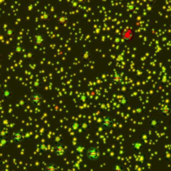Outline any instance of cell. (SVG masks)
Listing matches in <instances>:
<instances>
[{"instance_id":"6","label":"cell","mask_w":171,"mask_h":171,"mask_svg":"<svg viewBox=\"0 0 171 171\" xmlns=\"http://www.w3.org/2000/svg\"><path fill=\"white\" fill-rule=\"evenodd\" d=\"M100 125L104 129H111L113 127L114 121L110 116H104L103 118H101Z\"/></svg>"},{"instance_id":"18","label":"cell","mask_w":171,"mask_h":171,"mask_svg":"<svg viewBox=\"0 0 171 171\" xmlns=\"http://www.w3.org/2000/svg\"><path fill=\"white\" fill-rule=\"evenodd\" d=\"M85 1H86V0H72V2H71L69 5L75 4H74V8H75V7H77L79 4H84ZM74 8H73V9H74Z\"/></svg>"},{"instance_id":"11","label":"cell","mask_w":171,"mask_h":171,"mask_svg":"<svg viewBox=\"0 0 171 171\" xmlns=\"http://www.w3.org/2000/svg\"><path fill=\"white\" fill-rule=\"evenodd\" d=\"M60 169H61V167L56 163H49L44 167V170L47 171H57Z\"/></svg>"},{"instance_id":"4","label":"cell","mask_w":171,"mask_h":171,"mask_svg":"<svg viewBox=\"0 0 171 171\" xmlns=\"http://www.w3.org/2000/svg\"><path fill=\"white\" fill-rule=\"evenodd\" d=\"M121 38L126 42H130L134 38V31L131 28L129 27L125 28L121 33Z\"/></svg>"},{"instance_id":"8","label":"cell","mask_w":171,"mask_h":171,"mask_svg":"<svg viewBox=\"0 0 171 171\" xmlns=\"http://www.w3.org/2000/svg\"><path fill=\"white\" fill-rule=\"evenodd\" d=\"M45 39H44V36L42 34H36L34 36V39H33V43L34 44H35L36 46H42L44 44Z\"/></svg>"},{"instance_id":"7","label":"cell","mask_w":171,"mask_h":171,"mask_svg":"<svg viewBox=\"0 0 171 171\" xmlns=\"http://www.w3.org/2000/svg\"><path fill=\"white\" fill-rule=\"evenodd\" d=\"M66 150H67V146L60 142H58L57 145H55V146L53 147V153L57 156H63L65 153Z\"/></svg>"},{"instance_id":"13","label":"cell","mask_w":171,"mask_h":171,"mask_svg":"<svg viewBox=\"0 0 171 171\" xmlns=\"http://www.w3.org/2000/svg\"><path fill=\"white\" fill-rule=\"evenodd\" d=\"M1 94H2V96H3V98H4V99H10L11 96H12V90H11L9 88L5 87V88H4L3 89H2V92H1Z\"/></svg>"},{"instance_id":"10","label":"cell","mask_w":171,"mask_h":171,"mask_svg":"<svg viewBox=\"0 0 171 171\" xmlns=\"http://www.w3.org/2000/svg\"><path fill=\"white\" fill-rule=\"evenodd\" d=\"M69 21V16L67 14L62 13L59 14L58 17L57 18V23L60 25H65L66 23Z\"/></svg>"},{"instance_id":"22","label":"cell","mask_w":171,"mask_h":171,"mask_svg":"<svg viewBox=\"0 0 171 171\" xmlns=\"http://www.w3.org/2000/svg\"><path fill=\"white\" fill-rule=\"evenodd\" d=\"M156 1H157V0H147V2H148L149 4H154L156 3Z\"/></svg>"},{"instance_id":"9","label":"cell","mask_w":171,"mask_h":171,"mask_svg":"<svg viewBox=\"0 0 171 171\" xmlns=\"http://www.w3.org/2000/svg\"><path fill=\"white\" fill-rule=\"evenodd\" d=\"M144 147V143L142 141L139 140H134L131 143V149L134 151H140Z\"/></svg>"},{"instance_id":"14","label":"cell","mask_w":171,"mask_h":171,"mask_svg":"<svg viewBox=\"0 0 171 171\" xmlns=\"http://www.w3.org/2000/svg\"><path fill=\"white\" fill-rule=\"evenodd\" d=\"M170 112L171 108L168 105L163 106L162 108L160 109V114H162L163 116H168L169 114H170Z\"/></svg>"},{"instance_id":"1","label":"cell","mask_w":171,"mask_h":171,"mask_svg":"<svg viewBox=\"0 0 171 171\" xmlns=\"http://www.w3.org/2000/svg\"><path fill=\"white\" fill-rule=\"evenodd\" d=\"M86 156L89 161H96L100 157V151L99 149L96 146H92L87 149Z\"/></svg>"},{"instance_id":"16","label":"cell","mask_w":171,"mask_h":171,"mask_svg":"<svg viewBox=\"0 0 171 171\" xmlns=\"http://www.w3.org/2000/svg\"><path fill=\"white\" fill-rule=\"evenodd\" d=\"M81 126V124L79 123V122H77V121H75V122H73V123L71 124V129H74L75 131H77V130H79V129Z\"/></svg>"},{"instance_id":"3","label":"cell","mask_w":171,"mask_h":171,"mask_svg":"<svg viewBox=\"0 0 171 171\" xmlns=\"http://www.w3.org/2000/svg\"><path fill=\"white\" fill-rule=\"evenodd\" d=\"M29 101L31 104H33L34 105H40L44 101V98H43L42 94L39 92H34L29 96Z\"/></svg>"},{"instance_id":"23","label":"cell","mask_w":171,"mask_h":171,"mask_svg":"<svg viewBox=\"0 0 171 171\" xmlns=\"http://www.w3.org/2000/svg\"><path fill=\"white\" fill-rule=\"evenodd\" d=\"M15 1H18V0H15Z\"/></svg>"},{"instance_id":"15","label":"cell","mask_w":171,"mask_h":171,"mask_svg":"<svg viewBox=\"0 0 171 171\" xmlns=\"http://www.w3.org/2000/svg\"><path fill=\"white\" fill-rule=\"evenodd\" d=\"M159 124V121L158 118H151L149 120V125L152 128L157 127Z\"/></svg>"},{"instance_id":"12","label":"cell","mask_w":171,"mask_h":171,"mask_svg":"<svg viewBox=\"0 0 171 171\" xmlns=\"http://www.w3.org/2000/svg\"><path fill=\"white\" fill-rule=\"evenodd\" d=\"M80 58L83 61H88L91 58V52L88 49H83L80 53Z\"/></svg>"},{"instance_id":"17","label":"cell","mask_w":171,"mask_h":171,"mask_svg":"<svg viewBox=\"0 0 171 171\" xmlns=\"http://www.w3.org/2000/svg\"><path fill=\"white\" fill-rule=\"evenodd\" d=\"M112 170L114 171H124V168L123 165H121L119 164H115L114 166L112 167Z\"/></svg>"},{"instance_id":"2","label":"cell","mask_w":171,"mask_h":171,"mask_svg":"<svg viewBox=\"0 0 171 171\" xmlns=\"http://www.w3.org/2000/svg\"><path fill=\"white\" fill-rule=\"evenodd\" d=\"M110 79L112 83H114L115 85H119L123 82L124 76L121 73H119L118 71H114L110 74Z\"/></svg>"},{"instance_id":"20","label":"cell","mask_w":171,"mask_h":171,"mask_svg":"<svg viewBox=\"0 0 171 171\" xmlns=\"http://www.w3.org/2000/svg\"><path fill=\"white\" fill-rule=\"evenodd\" d=\"M23 50V47L21 46V45H18L17 47H16V48H15V52L17 53H20L21 52H22Z\"/></svg>"},{"instance_id":"5","label":"cell","mask_w":171,"mask_h":171,"mask_svg":"<svg viewBox=\"0 0 171 171\" xmlns=\"http://www.w3.org/2000/svg\"><path fill=\"white\" fill-rule=\"evenodd\" d=\"M11 139H12L13 142L16 143V144H18V143H21V142L24 140L25 135L21 130H15V131L12 133Z\"/></svg>"},{"instance_id":"21","label":"cell","mask_w":171,"mask_h":171,"mask_svg":"<svg viewBox=\"0 0 171 171\" xmlns=\"http://www.w3.org/2000/svg\"><path fill=\"white\" fill-rule=\"evenodd\" d=\"M13 34H14V30H13V29H12V28H9V29H8V30H7V32H6V34H7L8 36H9V37L13 35Z\"/></svg>"},{"instance_id":"19","label":"cell","mask_w":171,"mask_h":171,"mask_svg":"<svg viewBox=\"0 0 171 171\" xmlns=\"http://www.w3.org/2000/svg\"><path fill=\"white\" fill-rule=\"evenodd\" d=\"M85 150V148H84V146L83 145H79V146H77L76 147V149H75V152L77 153H82Z\"/></svg>"}]
</instances>
